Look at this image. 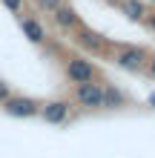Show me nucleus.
Wrapping results in <instances>:
<instances>
[{
  "mask_svg": "<svg viewBox=\"0 0 155 158\" xmlns=\"http://www.w3.org/2000/svg\"><path fill=\"white\" fill-rule=\"evenodd\" d=\"M63 75L69 83H89V81H101V69L86 55H66L63 58Z\"/></svg>",
  "mask_w": 155,
  "mask_h": 158,
  "instance_id": "nucleus-1",
  "label": "nucleus"
},
{
  "mask_svg": "<svg viewBox=\"0 0 155 158\" xmlns=\"http://www.w3.org/2000/svg\"><path fill=\"white\" fill-rule=\"evenodd\" d=\"M72 101L86 109V112H101L104 109V81H89L72 86Z\"/></svg>",
  "mask_w": 155,
  "mask_h": 158,
  "instance_id": "nucleus-2",
  "label": "nucleus"
},
{
  "mask_svg": "<svg viewBox=\"0 0 155 158\" xmlns=\"http://www.w3.org/2000/svg\"><path fill=\"white\" fill-rule=\"evenodd\" d=\"M149 60V52L144 46H115L112 49V63L124 72H144Z\"/></svg>",
  "mask_w": 155,
  "mask_h": 158,
  "instance_id": "nucleus-3",
  "label": "nucleus"
},
{
  "mask_svg": "<svg viewBox=\"0 0 155 158\" xmlns=\"http://www.w3.org/2000/svg\"><path fill=\"white\" fill-rule=\"evenodd\" d=\"M72 115V101L69 98H49V101H40V121L43 124H52V127H60L66 124Z\"/></svg>",
  "mask_w": 155,
  "mask_h": 158,
  "instance_id": "nucleus-4",
  "label": "nucleus"
},
{
  "mask_svg": "<svg viewBox=\"0 0 155 158\" xmlns=\"http://www.w3.org/2000/svg\"><path fill=\"white\" fill-rule=\"evenodd\" d=\"M0 109L9 115V118H38L40 115V101L38 98H32V95H12L6 101V104H0Z\"/></svg>",
  "mask_w": 155,
  "mask_h": 158,
  "instance_id": "nucleus-5",
  "label": "nucleus"
},
{
  "mask_svg": "<svg viewBox=\"0 0 155 158\" xmlns=\"http://www.w3.org/2000/svg\"><path fill=\"white\" fill-rule=\"evenodd\" d=\"M75 40H78L80 49H86V52H92V55H101V52L109 49L106 38H104V35H98V32H92V29H78L75 32Z\"/></svg>",
  "mask_w": 155,
  "mask_h": 158,
  "instance_id": "nucleus-6",
  "label": "nucleus"
},
{
  "mask_svg": "<svg viewBox=\"0 0 155 158\" xmlns=\"http://www.w3.org/2000/svg\"><path fill=\"white\" fill-rule=\"evenodd\" d=\"M20 32H23V38L29 43H35V46L46 43V29H43V23L38 17H32V15H20Z\"/></svg>",
  "mask_w": 155,
  "mask_h": 158,
  "instance_id": "nucleus-7",
  "label": "nucleus"
},
{
  "mask_svg": "<svg viewBox=\"0 0 155 158\" xmlns=\"http://www.w3.org/2000/svg\"><path fill=\"white\" fill-rule=\"evenodd\" d=\"M52 20H55V26H58L60 32H78V29H80V17H78V12H75L72 6H66V3L52 12Z\"/></svg>",
  "mask_w": 155,
  "mask_h": 158,
  "instance_id": "nucleus-8",
  "label": "nucleus"
},
{
  "mask_svg": "<svg viewBox=\"0 0 155 158\" xmlns=\"http://www.w3.org/2000/svg\"><path fill=\"white\" fill-rule=\"evenodd\" d=\"M126 104H129V95L118 83L104 81V109H124Z\"/></svg>",
  "mask_w": 155,
  "mask_h": 158,
  "instance_id": "nucleus-9",
  "label": "nucleus"
},
{
  "mask_svg": "<svg viewBox=\"0 0 155 158\" xmlns=\"http://www.w3.org/2000/svg\"><path fill=\"white\" fill-rule=\"evenodd\" d=\"M121 12L126 15V20L141 23L144 17H147V3H144V0H121Z\"/></svg>",
  "mask_w": 155,
  "mask_h": 158,
  "instance_id": "nucleus-10",
  "label": "nucleus"
},
{
  "mask_svg": "<svg viewBox=\"0 0 155 158\" xmlns=\"http://www.w3.org/2000/svg\"><path fill=\"white\" fill-rule=\"evenodd\" d=\"M0 3H3L12 15H20L23 12V0H0Z\"/></svg>",
  "mask_w": 155,
  "mask_h": 158,
  "instance_id": "nucleus-11",
  "label": "nucleus"
},
{
  "mask_svg": "<svg viewBox=\"0 0 155 158\" xmlns=\"http://www.w3.org/2000/svg\"><path fill=\"white\" fill-rule=\"evenodd\" d=\"M38 6L43 9V12H55V9L63 6V0H38Z\"/></svg>",
  "mask_w": 155,
  "mask_h": 158,
  "instance_id": "nucleus-12",
  "label": "nucleus"
},
{
  "mask_svg": "<svg viewBox=\"0 0 155 158\" xmlns=\"http://www.w3.org/2000/svg\"><path fill=\"white\" fill-rule=\"evenodd\" d=\"M144 23H147V29L155 35V12H147V17H144Z\"/></svg>",
  "mask_w": 155,
  "mask_h": 158,
  "instance_id": "nucleus-13",
  "label": "nucleus"
},
{
  "mask_svg": "<svg viewBox=\"0 0 155 158\" xmlns=\"http://www.w3.org/2000/svg\"><path fill=\"white\" fill-rule=\"evenodd\" d=\"M144 72H147V75L155 81V55H149V60H147V69H144Z\"/></svg>",
  "mask_w": 155,
  "mask_h": 158,
  "instance_id": "nucleus-14",
  "label": "nucleus"
},
{
  "mask_svg": "<svg viewBox=\"0 0 155 158\" xmlns=\"http://www.w3.org/2000/svg\"><path fill=\"white\" fill-rule=\"evenodd\" d=\"M147 104H149V106H152V109H155V92H152V95H149V98H147Z\"/></svg>",
  "mask_w": 155,
  "mask_h": 158,
  "instance_id": "nucleus-15",
  "label": "nucleus"
},
{
  "mask_svg": "<svg viewBox=\"0 0 155 158\" xmlns=\"http://www.w3.org/2000/svg\"><path fill=\"white\" fill-rule=\"evenodd\" d=\"M144 3H155V0H144Z\"/></svg>",
  "mask_w": 155,
  "mask_h": 158,
  "instance_id": "nucleus-16",
  "label": "nucleus"
}]
</instances>
